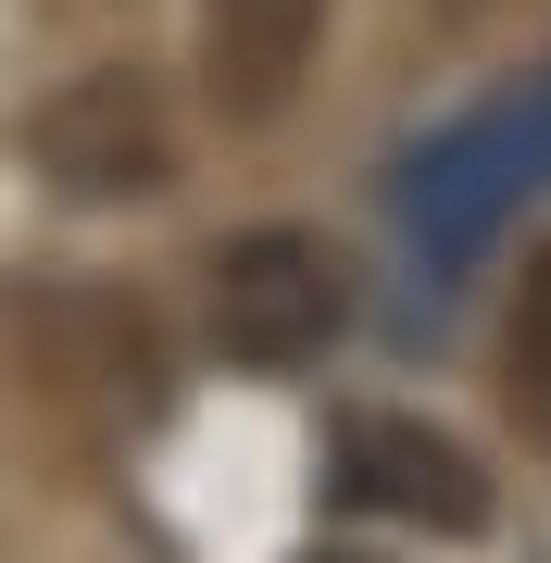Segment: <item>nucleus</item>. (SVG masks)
<instances>
[{"label": "nucleus", "instance_id": "6", "mask_svg": "<svg viewBox=\"0 0 551 563\" xmlns=\"http://www.w3.org/2000/svg\"><path fill=\"white\" fill-rule=\"evenodd\" d=\"M502 413L551 451V239H539V263L514 276V301H502Z\"/></svg>", "mask_w": 551, "mask_h": 563}, {"label": "nucleus", "instance_id": "4", "mask_svg": "<svg viewBox=\"0 0 551 563\" xmlns=\"http://www.w3.org/2000/svg\"><path fill=\"white\" fill-rule=\"evenodd\" d=\"M25 151H38V176L113 201V188H151L176 163V125H164V88L151 76H88V88H63V101L25 113Z\"/></svg>", "mask_w": 551, "mask_h": 563}, {"label": "nucleus", "instance_id": "1", "mask_svg": "<svg viewBox=\"0 0 551 563\" xmlns=\"http://www.w3.org/2000/svg\"><path fill=\"white\" fill-rule=\"evenodd\" d=\"M201 313H213L225 363L301 376V363H327L351 339V263H339V239H313V225H239V239L213 251Z\"/></svg>", "mask_w": 551, "mask_h": 563}, {"label": "nucleus", "instance_id": "3", "mask_svg": "<svg viewBox=\"0 0 551 563\" xmlns=\"http://www.w3.org/2000/svg\"><path fill=\"white\" fill-rule=\"evenodd\" d=\"M327 488H339V514L439 526V539L489 514V476L464 463V439H439V426H414V413H351L339 451H327Z\"/></svg>", "mask_w": 551, "mask_h": 563}, {"label": "nucleus", "instance_id": "7", "mask_svg": "<svg viewBox=\"0 0 551 563\" xmlns=\"http://www.w3.org/2000/svg\"><path fill=\"white\" fill-rule=\"evenodd\" d=\"M327 563H351V551H327Z\"/></svg>", "mask_w": 551, "mask_h": 563}, {"label": "nucleus", "instance_id": "2", "mask_svg": "<svg viewBox=\"0 0 551 563\" xmlns=\"http://www.w3.org/2000/svg\"><path fill=\"white\" fill-rule=\"evenodd\" d=\"M539 188H551V76L539 88H502V101L464 113V125H439V139L388 176V201H401L414 251L451 263L464 239H489L514 201H539Z\"/></svg>", "mask_w": 551, "mask_h": 563}, {"label": "nucleus", "instance_id": "5", "mask_svg": "<svg viewBox=\"0 0 551 563\" xmlns=\"http://www.w3.org/2000/svg\"><path fill=\"white\" fill-rule=\"evenodd\" d=\"M327 13L339 0H201V88L225 125H264L301 101L313 51H327Z\"/></svg>", "mask_w": 551, "mask_h": 563}]
</instances>
